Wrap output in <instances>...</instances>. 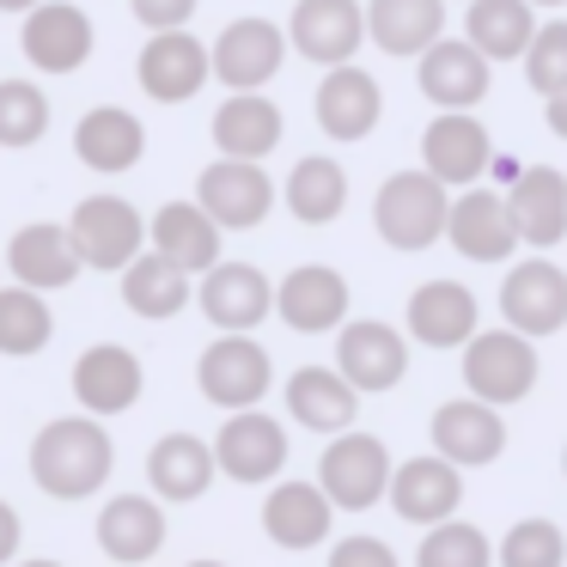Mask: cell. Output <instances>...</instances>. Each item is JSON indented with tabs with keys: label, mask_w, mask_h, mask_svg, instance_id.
<instances>
[{
	"label": "cell",
	"mask_w": 567,
	"mask_h": 567,
	"mask_svg": "<svg viewBox=\"0 0 567 567\" xmlns=\"http://www.w3.org/2000/svg\"><path fill=\"white\" fill-rule=\"evenodd\" d=\"M281 111H275L262 92H233V99L214 111V147L226 159H269L281 147Z\"/></svg>",
	"instance_id": "cell-34"
},
{
	"label": "cell",
	"mask_w": 567,
	"mask_h": 567,
	"mask_svg": "<svg viewBox=\"0 0 567 567\" xmlns=\"http://www.w3.org/2000/svg\"><path fill=\"white\" fill-rule=\"evenodd\" d=\"M19 567H62V561H19Z\"/></svg>",
	"instance_id": "cell-49"
},
{
	"label": "cell",
	"mask_w": 567,
	"mask_h": 567,
	"mask_svg": "<svg viewBox=\"0 0 567 567\" xmlns=\"http://www.w3.org/2000/svg\"><path fill=\"white\" fill-rule=\"evenodd\" d=\"M409 336L421 348H464L476 336V293L464 281H421L409 293Z\"/></svg>",
	"instance_id": "cell-28"
},
{
	"label": "cell",
	"mask_w": 567,
	"mask_h": 567,
	"mask_svg": "<svg viewBox=\"0 0 567 567\" xmlns=\"http://www.w3.org/2000/svg\"><path fill=\"white\" fill-rule=\"evenodd\" d=\"M135 74H141V92H147L153 104H184L214 80V50L202 38H189L184 25L153 31L141 62H135Z\"/></svg>",
	"instance_id": "cell-6"
},
{
	"label": "cell",
	"mask_w": 567,
	"mask_h": 567,
	"mask_svg": "<svg viewBox=\"0 0 567 567\" xmlns=\"http://www.w3.org/2000/svg\"><path fill=\"white\" fill-rule=\"evenodd\" d=\"M506 208H513V226L525 245L549 250L567 238V177L555 165H525L506 189Z\"/></svg>",
	"instance_id": "cell-24"
},
{
	"label": "cell",
	"mask_w": 567,
	"mask_h": 567,
	"mask_svg": "<svg viewBox=\"0 0 567 567\" xmlns=\"http://www.w3.org/2000/svg\"><path fill=\"white\" fill-rule=\"evenodd\" d=\"M31 7H43V0H0V13H31Z\"/></svg>",
	"instance_id": "cell-47"
},
{
	"label": "cell",
	"mask_w": 567,
	"mask_h": 567,
	"mask_svg": "<svg viewBox=\"0 0 567 567\" xmlns=\"http://www.w3.org/2000/svg\"><path fill=\"white\" fill-rule=\"evenodd\" d=\"M530 7H567V0H530Z\"/></svg>",
	"instance_id": "cell-48"
},
{
	"label": "cell",
	"mask_w": 567,
	"mask_h": 567,
	"mask_svg": "<svg viewBox=\"0 0 567 567\" xmlns=\"http://www.w3.org/2000/svg\"><path fill=\"white\" fill-rule=\"evenodd\" d=\"M275 311H281L287 330L299 336H323V330H342L348 318V281L323 262H299V269L281 275L275 287Z\"/></svg>",
	"instance_id": "cell-18"
},
{
	"label": "cell",
	"mask_w": 567,
	"mask_h": 567,
	"mask_svg": "<svg viewBox=\"0 0 567 567\" xmlns=\"http://www.w3.org/2000/svg\"><path fill=\"white\" fill-rule=\"evenodd\" d=\"M135 7V19L147 31H177V25H189V13H196V0H128Z\"/></svg>",
	"instance_id": "cell-44"
},
{
	"label": "cell",
	"mask_w": 567,
	"mask_h": 567,
	"mask_svg": "<svg viewBox=\"0 0 567 567\" xmlns=\"http://www.w3.org/2000/svg\"><path fill=\"white\" fill-rule=\"evenodd\" d=\"M336 372H342L354 391L379 396V391H396L409 372V342L391 330V323H342L336 336Z\"/></svg>",
	"instance_id": "cell-13"
},
{
	"label": "cell",
	"mask_w": 567,
	"mask_h": 567,
	"mask_svg": "<svg viewBox=\"0 0 567 567\" xmlns=\"http://www.w3.org/2000/svg\"><path fill=\"white\" fill-rule=\"evenodd\" d=\"M196 202L226 226V233H250V226L269 220L275 184H269V172H262V159H226V153H220V165L202 172Z\"/></svg>",
	"instance_id": "cell-9"
},
{
	"label": "cell",
	"mask_w": 567,
	"mask_h": 567,
	"mask_svg": "<svg viewBox=\"0 0 567 567\" xmlns=\"http://www.w3.org/2000/svg\"><path fill=\"white\" fill-rule=\"evenodd\" d=\"M464 7H470V0H464Z\"/></svg>",
	"instance_id": "cell-53"
},
{
	"label": "cell",
	"mask_w": 567,
	"mask_h": 567,
	"mask_svg": "<svg viewBox=\"0 0 567 567\" xmlns=\"http://www.w3.org/2000/svg\"><path fill=\"white\" fill-rule=\"evenodd\" d=\"M501 567H561L567 561V537L555 518H518L513 530L501 537Z\"/></svg>",
	"instance_id": "cell-41"
},
{
	"label": "cell",
	"mask_w": 567,
	"mask_h": 567,
	"mask_svg": "<svg viewBox=\"0 0 567 567\" xmlns=\"http://www.w3.org/2000/svg\"><path fill=\"white\" fill-rule=\"evenodd\" d=\"M7 269H13V281L38 287V293H55V287H68L86 262H80L68 226H19L13 245H7Z\"/></svg>",
	"instance_id": "cell-30"
},
{
	"label": "cell",
	"mask_w": 567,
	"mask_h": 567,
	"mask_svg": "<svg viewBox=\"0 0 567 567\" xmlns=\"http://www.w3.org/2000/svg\"><path fill=\"white\" fill-rule=\"evenodd\" d=\"M287 415L306 421L311 433H348L360 415V391L336 367H299L287 379Z\"/></svg>",
	"instance_id": "cell-31"
},
{
	"label": "cell",
	"mask_w": 567,
	"mask_h": 567,
	"mask_svg": "<svg viewBox=\"0 0 567 567\" xmlns=\"http://www.w3.org/2000/svg\"><path fill=\"white\" fill-rule=\"evenodd\" d=\"M50 135V99L31 80H0V147H38Z\"/></svg>",
	"instance_id": "cell-39"
},
{
	"label": "cell",
	"mask_w": 567,
	"mask_h": 567,
	"mask_svg": "<svg viewBox=\"0 0 567 567\" xmlns=\"http://www.w3.org/2000/svg\"><path fill=\"white\" fill-rule=\"evenodd\" d=\"M13 555H19V513L0 501V567L13 561Z\"/></svg>",
	"instance_id": "cell-45"
},
{
	"label": "cell",
	"mask_w": 567,
	"mask_h": 567,
	"mask_svg": "<svg viewBox=\"0 0 567 567\" xmlns=\"http://www.w3.org/2000/svg\"><path fill=\"white\" fill-rule=\"evenodd\" d=\"M0 269H7V262H0Z\"/></svg>",
	"instance_id": "cell-52"
},
{
	"label": "cell",
	"mask_w": 567,
	"mask_h": 567,
	"mask_svg": "<svg viewBox=\"0 0 567 567\" xmlns=\"http://www.w3.org/2000/svg\"><path fill=\"white\" fill-rule=\"evenodd\" d=\"M99 549L111 555L116 567L153 561V555L165 549V513H159V501H147V494H116V501H104V513H99Z\"/></svg>",
	"instance_id": "cell-29"
},
{
	"label": "cell",
	"mask_w": 567,
	"mask_h": 567,
	"mask_svg": "<svg viewBox=\"0 0 567 567\" xmlns=\"http://www.w3.org/2000/svg\"><path fill=\"white\" fill-rule=\"evenodd\" d=\"M342 208H348V172L336 159L311 153V159H299L287 172V214L299 226H330L342 220Z\"/></svg>",
	"instance_id": "cell-37"
},
{
	"label": "cell",
	"mask_w": 567,
	"mask_h": 567,
	"mask_svg": "<svg viewBox=\"0 0 567 567\" xmlns=\"http://www.w3.org/2000/svg\"><path fill=\"white\" fill-rule=\"evenodd\" d=\"M214 457L233 482H275V470L287 464V433L262 409H233L214 440Z\"/></svg>",
	"instance_id": "cell-21"
},
{
	"label": "cell",
	"mask_w": 567,
	"mask_h": 567,
	"mask_svg": "<svg viewBox=\"0 0 567 567\" xmlns=\"http://www.w3.org/2000/svg\"><path fill=\"white\" fill-rule=\"evenodd\" d=\"M189 567H226V561H189Z\"/></svg>",
	"instance_id": "cell-50"
},
{
	"label": "cell",
	"mask_w": 567,
	"mask_h": 567,
	"mask_svg": "<svg viewBox=\"0 0 567 567\" xmlns=\"http://www.w3.org/2000/svg\"><path fill=\"white\" fill-rule=\"evenodd\" d=\"M50 336H55V318H50V306H43L38 287H25V281L0 287V354L31 360V354L50 348Z\"/></svg>",
	"instance_id": "cell-38"
},
{
	"label": "cell",
	"mask_w": 567,
	"mask_h": 567,
	"mask_svg": "<svg viewBox=\"0 0 567 567\" xmlns=\"http://www.w3.org/2000/svg\"><path fill=\"white\" fill-rule=\"evenodd\" d=\"M111 433L92 415H62L31 440V482H38L50 501H86L111 482Z\"/></svg>",
	"instance_id": "cell-1"
},
{
	"label": "cell",
	"mask_w": 567,
	"mask_h": 567,
	"mask_svg": "<svg viewBox=\"0 0 567 567\" xmlns=\"http://www.w3.org/2000/svg\"><path fill=\"white\" fill-rule=\"evenodd\" d=\"M488 55L476 50L470 38H440L427 55H421L415 80H421V99L440 104V111H476L488 99Z\"/></svg>",
	"instance_id": "cell-14"
},
{
	"label": "cell",
	"mask_w": 567,
	"mask_h": 567,
	"mask_svg": "<svg viewBox=\"0 0 567 567\" xmlns=\"http://www.w3.org/2000/svg\"><path fill=\"white\" fill-rule=\"evenodd\" d=\"M464 38L476 43L488 62H525L530 38H537V7H530V0H470Z\"/></svg>",
	"instance_id": "cell-35"
},
{
	"label": "cell",
	"mask_w": 567,
	"mask_h": 567,
	"mask_svg": "<svg viewBox=\"0 0 567 567\" xmlns=\"http://www.w3.org/2000/svg\"><path fill=\"white\" fill-rule=\"evenodd\" d=\"M367 38L384 55H427L445 38V0H372L367 7Z\"/></svg>",
	"instance_id": "cell-33"
},
{
	"label": "cell",
	"mask_w": 567,
	"mask_h": 567,
	"mask_svg": "<svg viewBox=\"0 0 567 567\" xmlns=\"http://www.w3.org/2000/svg\"><path fill=\"white\" fill-rule=\"evenodd\" d=\"M543 123H549V135H561V141H567V86L543 99Z\"/></svg>",
	"instance_id": "cell-46"
},
{
	"label": "cell",
	"mask_w": 567,
	"mask_h": 567,
	"mask_svg": "<svg viewBox=\"0 0 567 567\" xmlns=\"http://www.w3.org/2000/svg\"><path fill=\"white\" fill-rule=\"evenodd\" d=\"M318 482L342 513H367L372 501L391 494V452H384V440L348 427V433H336V445L318 457Z\"/></svg>",
	"instance_id": "cell-5"
},
{
	"label": "cell",
	"mask_w": 567,
	"mask_h": 567,
	"mask_svg": "<svg viewBox=\"0 0 567 567\" xmlns=\"http://www.w3.org/2000/svg\"><path fill=\"white\" fill-rule=\"evenodd\" d=\"M525 80H530V92H543V99L567 86V19L537 25V38H530V50H525Z\"/></svg>",
	"instance_id": "cell-42"
},
{
	"label": "cell",
	"mask_w": 567,
	"mask_h": 567,
	"mask_svg": "<svg viewBox=\"0 0 567 567\" xmlns=\"http://www.w3.org/2000/svg\"><path fill=\"white\" fill-rule=\"evenodd\" d=\"M457 501H464V476H457L452 457H409V464L391 470V506L396 518H409V525H440V518L457 513Z\"/></svg>",
	"instance_id": "cell-22"
},
{
	"label": "cell",
	"mask_w": 567,
	"mask_h": 567,
	"mask_svg": "<svg viewBox=\"0 0 567 567\" xmlns=\"http://www.w3.org/2000/svg\"><path fill=\"white\" fill-rule=\"evenodd\" d=\"M501 318L513 323V330H525L530 342H537V336H555L567 323V275L555 269L549 257H530V262H518V269H506Z\"/></svg>",
	"instance_id": "cell-12"
},
{
	"label": "cell",
	"mask_w": 567,
	"mask_h": 567,
	"mask_svg": "<svg viewBox=\"0 0 567 567\" xmlns=\"http://www.w3.org/2000/svg\"><path fill=\"white\" fill-rule=\"evenodd\" d=\"M445 238H452V250H457V257H470V262H506V257H513V245H518V226H513L506 196L470 184L464 196H452Z\"/></svg>",
	"instance_id": "cell-20"
},
{
	"label": "cell",
	"mask_w": 567,
	"mask_h": 567,
	"mask_svg": "<svg viewBox=\"0 0 567 567\" xmlns=\"http://www.w3.org/2000/svg\"><path fill=\"white\" fill-rule=\"evenodd\" d=\"M445 220H452V184L421 165V172H396L384 177L379 202H372V226L391 250H427L445 238Z\"/></svg>",
	"instance_id": "cell-2"
},
{
	"label": "cell",
	"mask_w": 567,
	"mask_h": 567,
	"mask_svg": "<svg viewBox=\"0 0 567 567\" xmlns=\"http://www.w3.org/2000/svg\"><path fill=\"white\" fill-rule=\"evenodd\" d=\"M311 111H318V128L330 141H367L372 128H379V116H384V92H379V80H372L367 68L342 62V68L323 74Z\"/></svg>",
	"instance_id": "cell-19"
},
{
	"label": "cell",
	"mask_w": 567,
	"mask_h": 567,
	"mask_svg": "<svg viewBox=\"0 0 567 567\" xmlns=\"http://www.w3.org/2000/svg\"><path fill=\"white\" fill-rule=\"evenodd\" d=\"M421 165H427L440 184L470 189L494 165V141H488V128H482L470 111H440L427 123V135H421Z\"/></svg>",
	"instance_id": "cell-16"
},
{
	"label": "cell",
	"mask_w": 567,
	"mask_h": 567,
	"mask_svg": "<svg viewBox=\"0 0 567 567\" xmlns=\"http://www.w3.org/2000/svg\"><path fill=\"white\" fill-rule=\"evenodd\" d=\"M561 476H567V445H561Z\"/></svg>",
	"instance_id": "cell-51"
},
{
	"label": "cell",
	"mask_w": 567,
	"mask_h": 567,
	"mask_svg": "<svg viewBox=\"0 0 567 567\" xmlns=\"http://www.w3.org/2000/svg\"><path fill=\"white\" fill-rule=\"evenodd\" d=\"M147 476H153V494L159 501H202L208 494V482L220 476V457H214L208 440H196V433H165L159 445L147 452Z\"/></svg>",
	"instance_id": "cell-32"
},
{
	"label": "cell",
	"mask_w": 567,
	"mask_h": 567,
	"mask_svg": "<svg viewBox=\"0 0 567 567\" xmlns=\"http://www.w3.org/2000/svg\"><path fill=\"white\" fill-rule=\"evenodd\" d=\"M287 62V31L269 19H233L214 38V80L233 92H262Z\"/></svg>",
	"instance_id": "cell-10"
},
{
	"label": "cell",
	"mask_w": 567,
	"mask_h": 567,
	"mask_svg": "<svg viewBox=\"0 0 567 567\" xmlns=\"http://www.w3.org/2000/svg\"><path fill=\"white\" fill-rule=\"evenodd\" d=\"M415 567H494V543L476 525H464V518H440L421 537Z\"/></svg>",
	"instance_id": "cell-40"
},
{
	"label": "cell",
	"mask_w": 567,
	"mask_h": 567,
	"mask_svg": "<svg viewBox=\"0 0 567 567\" xmlns=\"http://www.w3.org/2000/svg\"><path fill=\"white\" fill-rule=\"evenodd\" d=\"M19 50L38 74H74L92 55V19L80 13L74 0H43L25 13V31H19Z\"/></svg>",
	"instance_id": "cell-11"
},
{
	"label": "cell",
	"mask_w": 567,
	"mask_h": 567,
	"mask_svg": "<svg viewBox=\"0 0 567 567\" xmlns=\"http://www.w3.org/2000/svg\"><path fill=\"white\" fill-rule=\"evenodd\" d=\"M287 43L318 68L354 62V50L367 43V7L360 0H299L287 19Z\"/></svg>",
	"instance_id": "cell-8"
},
{
	"label": "cell",
	"mask_w": 567,
	"mask_h": 567,
	"mask_svg": "<svg viewBox=\"0 0 567 567\" xmlns=\"http://www.w3.org/2000/svg\"><path fill=\"white\" fill-rule=\"evenodd\" d=\"M464 384L470 396H482V403L506 409L518 403V396H530V384H537V348H530L525 330H476L464 342Z\"/></svg>",
	"instance_id": "cell-3"
},
{
	"label": "cell",
	"mask_w": 567,
	"mask_h": 567,
	"mask_svg": "<svg viewBox=\"0 0 567 567\" xmlns=\"http://www.w3.org/2000/svg\"><path fill=\"white\" fill-rule=\"evenodd\" d=\"M196 306L214 330H257L275 311V281L257 262H214V269L202 275Z\"/></svg>",
	"instance_id": "cell-17"
},
{
	"label": "cell",
	"mask_w": 567,
	"mask_h": 567,
	"mask_svg": "<svg viewBox=\"0 0 567 567\" xmlns=\"http://www.w3.org/2000/svg\"><path fill=\"white\" fill-rule=\"evenodd\" d=\"M330 567H396V555L379 537H342L330 549Z\"/></svg>",
	"instance_id": "cell-43"
},
{
	"label": "cell",
	"mask_w": 567,
	"mask_h": 567,
	"mask_svg": "<svg viewBox=\"0 0 567 567\" xmlns=\"http://www.w3.org/2000/svg\"><path fill=\"white\" fill-rule=\"evenodd\" d=\"M220 233L226 226L214 220L202 202H165V208L153 214V226H147L153 250H165L184 275H208L214 262H220Z\"/></svg>",
	"instance_id": "cell-26"
},
{
	"label": "cell",
	"mask_w": 567,
	"mask_h": 567,
	"mask_svg": "<svg viewBox=\"0 0 567 567\" xmlns=\"http://www.w3.org/2000/svg\"><path fill=\"white\" fill-rule=\"evenodd\" d=\"M123 306L135 311V318H153V323L177 318V311L189 306V275L177 269L165 250H141L123 269Z\"/></svg>",
	"instance_id": "cell-36"
},
{
	"label": "cell",
	"mask_w": 567,
	"mask_h": 567,
	"mask_svg": "<svg viewBox=\"0 0 567 567\" xmlns=\"http://www.w3.org/2000/svg\"><path fill=\"white\" fill-rule=\"evenodd\" d=\"M141 384H147L141 379V354H128L116 342H99L74 360V396L86 415H123V409H135Z\"/></svg>",
	"instance_id": "cell-23"
},
{
	"label": "cell",
	"mask_w": 567,
	"mask_h": 567,
	"mask_svg": "<svg viewBox=\"0 0 567 567\" xmlns=\"http://www.w3.org/2000/svg\"><path fill=\"white\" fill-rule=\"evenodd\" d=\"M196 379L214 409H257L269 391V354H262V342H250V330H220V342H208V354H202Z\"/></svg>",
	"instance_id": "cell-7"
},
{
	"label": "cell",
	"mask_w": 567,
	"mask_h": 567,
	"mask_svg": "<svg viewBox=\"0 0 567 567\" xmlns=\"http://www.w3.org/2000/svg\"><path fill=\"white\" fill-rule=\"evenodd\" d=\"M68 233H74V250L86 269H111V275H123L147 245V220L123 196H86L68 220Z\"/></svg>",
	"instance_id": "cell-4"
},
{
	"label": "cell",
	"mask_w": 567,
	"mask_h": 567,
	"mask_svg": "<svg viewBox=\"0 0 567 567\" xmlns=\"http://www.w3.org/2000/svg\"><path fill=\"white\" fill-rule=\"evenodd\" d=\"M74 153L86 172H128V165H141V153H147V128H141L135 111H123V104H99V111L80 116L74 128Z\"/></svg>",
	"instance_id": "cell-27"
},
{
	"label": "cell",
	"mask_w": 567,
	"mask_h": 567,
	"mask_svg": "<svg viewBox=\"0 0 567 567\" xmlns=\"http://www.w3.org/2000/svg\"><path fill=\"white\" fill-rule=\"evenodd\" d=\"M336 501L323 494V482H281V488L262 501V530H269L275 549H318L330 537Z\"/></svg>",
	"instance_id": "cell-25"
},
{
	"label": "cell",
	"mask_w": 567,
	"mask_h": 567,
	"mask_svg": "<svg viewBox=\"0 0 567 567\" xmlns=\"http://www.w3.org/2000/svg\"><path fill=\"white\" fill-rule=\"evenodd\" d=\"M433 452L452 457L457 470H482L506 452V421L482 396H452L433 409Z\"/></svg>",
	"instance_id": "cell-15"
}]
</instances>
